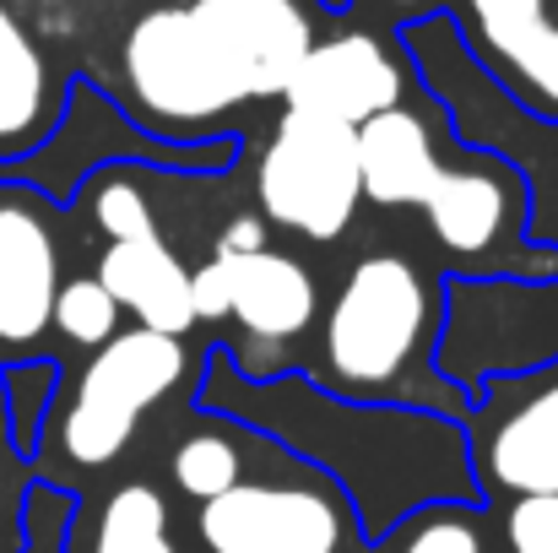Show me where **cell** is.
<instances>
[{
    "label": "cell",
    "mask_w": 558,
    "mask_h": 553,
    "mask_svg": "<svg viewBox=\"0 0 558 553\" xmlns=\"http://www.w3.org/2000/svg\"><path fill=\"white\" fill-rule=\"evenodd\" d=\"M359 125L288 109L260 158V206L271 223L337 239L359 206Z\"/></svg>",
    "instance_id": "cell-1"
},
{
    "label": "cell",
    "mask_w": 558,
    "mask_h": 553,
    "mask_svg": "<svg viewBox=\"0 0 558 553\" xmlns=\"http://www.w3.org/2000/svg\"><path fill=\"white\" fill-rule=\"evenodd\" d=\"M185 374V348L180 337H163V332H125V337H109L98 348V359L82 374V390L60 423V440L71 450V461L82 467H104L114 461L131 434H136V418L174 390V380Z\"/></svg>",
    "instance_id": "cell-2"
},
{
    "label": "cell",
    "mask_w": 558,
    "mask_h": 553,
    "mask_svg": "<svg viewBox=\"0 0 558 553\" xmlns=\"http://www.w3.org/2000/svg\"><path fill=\"white\" fill-rule=\"evenodd\" d=\"M423 321H428V299L407 261H396V255L359 261V272L348 277V288L331 310V332H326L331 369L353 385L396 380L423 337Z\"/></svg>",
    "instance_id": "cell-3"
},
{
    "label": "cell",
    "mask_w": 558,
    "mask_h": 553,
    "mask_svg": "<svg viewBox=\"0 0 558 553\" xmlns=\"http://www.w3.org/2000/svg\"><path fill=\"white\" fill-rule=\"evenodd\" d=\"M125 76H131L136 98L158 120H180V125L217 120L233 104H244L233 76H228V65L217 60L211 38L190 16V5L147 11L131 27V38H125Z\"/></svg>",
    "instance_id": "cell-4"
},
{
    "label": "cell",
    "mask_w": 558,
    "mask_h": 553,
    "mask_svg": "<svg viewBox=\"0 0 558 553\" xmlns=\"http://www.w3.org/2000/svg\"><path fill=\"white\" fill-rule=\"evenodd\" d=\"M190 16L211 38V49L228 65L239 98L288 93L299 60L315 44L310 16H304L299 0H195Z\"/></svg>",
    "instance_id": "cell-5"
},
{
    "label": "cell",
    "mask_w": 558,
    "mask_h": 553,
    "mask_svg": "<svg viewBox=\"0 0 558 553\" xmlns=\"http://www.w3.org/2000/svg\"><path fill=\"white\" fill-rule=\"evenodd\" d=\"M201 538L211 553H337L342 521L331 500L310 489L233 483L228 494L206 500Z\"/></svg>",
    "instance_id": "cell-6"
},
{
    "label": "cell",
    "mask_w": 558,
    "mask_h": 553,
    "mask_svg": "<svg viewBox=\"0 0 558 553\" xmlns=\"http://www.w3.org/2000/svg\"><path fill=\"white\" fill-rule=\"evenodd\" d=\"M282 98H288V109L342 120V125H364L374 115L396 109L401 71L369 33H342L331 44H310V55L299 60Z\"/></svg>",
    "instance_id": "cell-7"
},
{
    "label": "cell",
    "mask_w": 558,
    "mask_h": 553,
    "mask_svg": "<svg viewBox=\"0 0 558 553\" xmlns=\"http://www.w3.org/2000/svg\"><path fill=\"white\" fill-rule=\"evenodd\" d=\"M98 282L109 288V299L120 310H131L142 321V332H163V337H185L195 326L190 310V272L174 261V250L158 233L142 239H114L104 250Z\"/></svg>",
    "instance_id": "cell-8"
},
{
    "label": "cell",
    "mask_w": 558,
    "mask_h": 553,
    "mask_svg": "<svg viewBox=\"0 0 558 553\" xmlns=\"http://www.w3.org/2000/svg\"><path fill=\"white\" fill-rule=\"evenodd\" d=\"M60 266L49 228L27 206H0V342H33L49 326Z\"/></svg>",
    "instance_id": "cell-9"
},
{
    "label": "cell",
    "mask_w": 558,
    "mask_h": 553,
    "mask_svg": "<svg viewBox=\"0 0 558 553\" xmlns=\"http://www.w3.org/2000/svg\"><path fill=\"white\" fill-rule=\"evenodd\" d=\"M228 277V315L244 321L255 337H299L315 315V282L293 255L277 250H244V255H217Z\"/></svg>",
    "instance_id": "cell-10"
},
{
    "label": "cell",
    "mask_w": 558,
    "mask_h": 553,
    "mask_svg": "<svg viewBox=\"0 0 558 553\" xmlns=\"http://www.w3.org/2000/svg\"><path fill=\"white\" fill-rule=\"evenodd\" d=\"M434 142L417 115L385 109L359 125V190L379 206H423L428 190L439 180Z\"/></svg>",
    "instance_id": "cell-11"
},
{
    "label": "cell",
    "mask_w": 558,
    "mask_h": 553,
    "mask_svg": "<svg viewBox=\"0 0 558 553\" xmlns=\"http://www.w3.org/2000/svg\"><path fill=\"white\" fill-rule=\"evenodd\" d=\"M477 33L515 76L558 109V27L543 16V0H472Z\"/></svg>",
    "instance_id": "cell-12"
},
{
    "label": "cell",
    "mask_w": 558,
    "mask_h": 553,
    "mask_svg": "<svg viewBox=\"0 0 558 553\" xmlns=\"http://www.w3.org/2000/svg\"><path fill=\"white\" fill-rule=\"evenodd\" d=\"M494 478L515 494H558V385L532 396L494 434Z\"/></svg>",
    "instance_id": "cell-13"
},
{
    "label": "cell",
    "mask_w": 558,
    "mask_h": 553,
    "mask_svg": "<svg viewBox=\"0 0 558 553\" xmlns=\"http://www.w3.org/2000/svg\"><path fill=\"white\" fill-rule=\"evenodd\" d=\"M428 223L434 233L461 250V255H477L494 244L499 223H505V190L488 180V175H439L428 190Z\"/></svg>",
    "instance_id": "cell-14"
},
{
    "label": "cell",
    "mask_w": 558,
    "mask_h": 553,
    "mask_svg": "<svg viewBox=\"0 0 558 553\" xmlns=\"http://www.w3.org/2000/svg\"><path fill=\"white\" fill-rule=\"evenodd\" d=\"M44 93H49L44 55L33 49L22 22L0 5V142H16L44 120Z\"/></svg>",
    "instance_id": "cell-15"
},
{
    "label": "cell",
    "mask_w": 558,
    "mask_h": 553,
    "mask_svg": "<svg viewBox=\"0 0 558 553\" xmlns=\"http://www.w3.org/2000/svg\"><path fill=\"white\" fill-rule=\"evenodd\" d=\"M93 553H174L169 543V510L147 483L120 489L104 505V527H98V549Z\"/></svg>",
    "instance_id": "cell-16"
},
{
    "label": "cell",
    "mask_w": 558,
    "mask_h": 553,
    "mask_svg": "<svg viewBox=\"0 0 558 553\" xmlns=\"http://www.w3.org/2000/svg\"><path fill=\"white\" fill-rule=\"evenodd\" d=\"M174 478H180V489L190 500L206 505V500H217V494H228L239 483V450L228 440H217V434H195V440H185L174 450Z\"/></svg>",
    "instance_id": "cell-17"
},
{
    "label": "cell",
    "mask_w": 558,
    "mask_h": 553,
    "mask_svg": "<svg viewBox=\"0 0 558 553\" xmlns=\"http://www.w3.org/2000/svg\"><path fill=\"white\" fill-rule=\"evenodd\" d=\"M114 315H120V304L109 299V288H104L98 277L65 282V288L54 293V310H49V321H60V332H65L71 342H93V348L114 337Z\"/></svg>",
    "instance_id": "cell-18"
},
{
    "label": "cell",
    "mask_w": 558,
    "mask_h": 553,
    "mask_svg": "<svg viewBox=\"0 0 558 553\" xmlns=\"http://www.w3.org/2000/svg\"><path fill=\"white\" fill-rule=\"evenodd\" d=\"M510 549L558 553V494H521V505L510 510Z\"/></svg>",
    "instance_id": "cell-19"
},
{
    "label": "cell",
    "mask_w": 558,
    "mask_h": 553,
    "mask_svg": "<svg viewBox=\"0 0 558 553\" xmlns=\"http://www.w3.org/2000/svg\"><path fill=\"white\" fill-rule=\"evenodd\" d=\"M98 223L109 228V239H142V233H153V217H147L142 190L125 180L98 190Z\"/></svg>",
    "instance_id": "cell-20"
},
{
    "label": "cell",
    "mask_w": 558,
    "mask_h": 553,
    "mask_svg": "<svg viewBox=\"0 0 558 553\" xmlns=\"http://www.w3.org/2000/svg\"><path fill=\"white\" fill-rule=\"evenodd\" d=\"M407 553H483V543H477V532L466 521H428L407 543Z\"/></svg>",
    "instance_id": "cell-21"
},
{
    "label": "cell",
    "mask_w": 558,
    "mask_h": 553,
    "mask_svg": "<svg viewBox=\"0 0 558 553\" xmlns=\"http://www.w3.org/2000/svg\"><path fill=\"white\" fill-rule=\"evenodd\" d=\"M190 310H195V321H217V315H228V277H222V261L190 272Z\"/></svg>",
    "instance_id": "cell-22"
},
{
    "label": "cell",
    "mask_w": 558,
    "mask_h": 553,
    "mask_svg": "<svg viewBox=\"0 0 558 553\" xmlns=\"http://www.w3.org/2000/svg\"><path fill=\"white\" fill-rule=\"evenodd\" d=\"M244 250H266V233H260L255 217H239V223L222 233V244H217V255H244Z\"/></svg>",
    "instance_id": "cell-23"
}]
</instances>
